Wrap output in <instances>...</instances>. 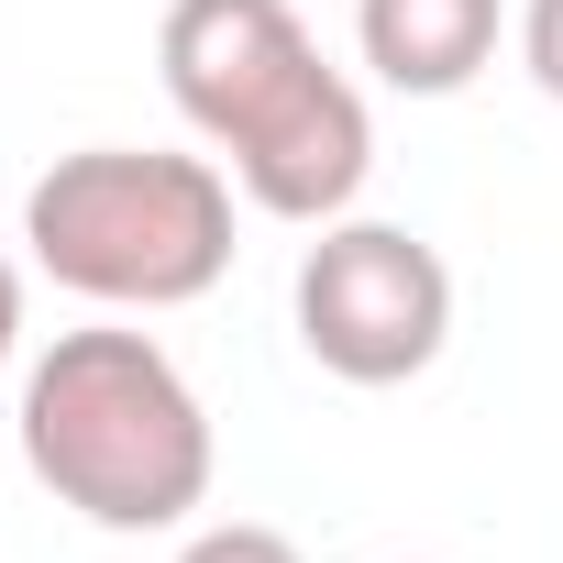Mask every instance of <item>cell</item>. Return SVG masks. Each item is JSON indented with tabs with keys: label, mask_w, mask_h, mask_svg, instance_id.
<instances>
[{
	"label": "cell",
	"mask_w": 563,
	"mask_h": 563,
	"mask_svg": "<svg viewBox=\"0 0 563 563\" xmlns=\"http://www.w3.org/2000/svg\"><path fill=\"white\" fill-rule=\"evenodd\" d=\"M166 100L188 111V133L232 166V188L265 221H343L365 166H376V122L365 89L310 45V23L288 0H166L155 34Z\"/></svg>",
	"instance_id": "1"
},
{
	"label": "cell",
	"mask_w": 563,
	"mask_h": 563,
	"mask_svg": "<svg viewBox=\"0 0 563 563\" xmlns=\"http://www.w3.org/2000/svg\"><path fill=\"white\" fill-rule=\"evenodd\" d=\"M23 464L89 530H177L210 497V409L155 332H56L23 376Z\"/></svg>",
	"instance_id": "2"
},
{
	"label": "cell",
	"mask_w": 563,
	"mask_h": 563,
	"mask_svg": "<svg viewBox=\"0 0 563 563\" xmlns=\"http://www.w3.org/2000/svg\"><path fill=\"white\" fill-rule=\"evenodd\" d=\"M23 243L89 310H188L232 276V177L210 155L89 144L23 188Z\"/></svg>",
	"instance_id": "3"
},
{
	"label": "cell",
	"mask_w": 563,
	"mask_h": 563,
	"mask_svg": "<svg viewBox=\"0 0 563 563\" xmlns=\"http://www.w3.org/2000/svg\"><path fill=\"white\" fill-rule=\"evenodd\" d=\"M299 343L343 387H409L453 343V265L409 221H321L299 254Z\"/></svg>",
	"instance_id": "4"
},
{
	"label": "cell",
	"mask_w": 563,
	"mask_h": 563,
	"mask_svg": "<svg viewBox=\"0 0 563 563\" xmlns=\"http://www.w3.org/2000/svg\"><path fill=\"white\" fill-rule=\"evenodd\" d=\"M354 45L387 89L453 100L497 56V0H354Z\"/></svg>",
	"instance_id": "5"
},
{
	"label": "cell",
	"mask_w": 563,
	"mask_h": 563,
	"mask_svg": "<svg viewBox=\"0 0 563 563\" xmlns=\"http://www.w3.org/2000/svg\"><path fill=\"white\" fill-rule=\"evenodd\" d=\"M177 563H299V541L265 530V519H210V530L177 541Z\"/></svg>",
	"instance_id": "6"
},
{
	"label": "cell",
	"mask_w": 563,
	"mask_h": 563,
	"mask_svg": "<svg viewBox=\"0 0 563 563\" xmlns=\"http://www.w3.org/2000/svg\"><path fill=\"white\" fill-rule=\"evenodd\" d=\"M519 67L541 100H563V0H519Z\"/></svg>",
	"instance_id": "7"
},
{
	"label": "cell",
	"mask_w": 563,
	"mask_h": 563,
	"mask_svg": "<svg viewBox=\"0 0 563 563\" xmlns=\"http://www.w3.org/2000/svg\"><path fill=\"white\" fill-rule=\"evenodd\" d=\"M12 343H23V265L0 254V365H12Z\"/></svg>",
	"instance_id": "8"
}]
</instances>
